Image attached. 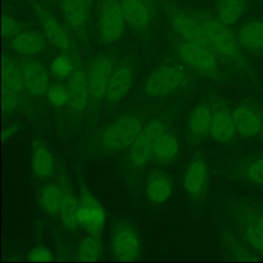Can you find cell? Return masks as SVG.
<instances>
[{"instance_id": "8fae6325", "label": "cell", "mask_w": 263, "mask_h": 263, "mask_svg": "<svg viewBox=\"0 0 263 263\" xmlns=\"http://www.w3.org/2000/svg\"><path fill=\"white\" fill-rule=\"evenodd\" d=\"M209 182V168L204 160L197 158L188 163L183 178L186 193L192 198L201 197Z\"/></svg>"}, {"instance_id": "7402d4cb", "label": "cell", "mask_w": 263, "mask_h": 263, "mask_svg": "<svg viewBox=\"0 0 263 263\" xmlns=\"http://www.w3.org/2000/svg\"><path fill=\"white\" fill-rule=\"evenodd\" d=\"M132 71L127 67H120L113 71L110 77L106 97L112 102H117L127 93V91L132 87Z\"/></svg>"}, {"instance_id": "7a4b0ae2", "label": "cell", "mask_w": 263, "mask_h": 263, "mask_svg": "<svg viewBox=\"0 0 263 263\" xmlns=\"http://www.w3.org/2000/svg\"><path fill=\"white\" fill-rule=\"evenodd\" d=\"M143 127V120L136 115L121 117L103 132L102 145L108 151L125 149L132 145Z\"/></svg>"}, {"instance_id": "ba28073f", "label": "cell", "mask_w": 263, "mask_h": 263, "mask_svg": "<svg viewBox=\"0 0 263 263\" xmlns=\"http://www.w3.org/2000/svg\"><path fill=\"white\" fill-rule=\"evenodd\" d=\"M214 50L204 44L184 41L179 46L182 61L191 69L200 73H213L217 68Z\"/></svg>"}, {"instance_id": "4dcf8cb0", "label": "cell", "mask_w": 263, "mask_h": 263, "mask_svg": "<svg viewBox=\"0 0 263 263\" xmlns=\"http://www.w3.org/2000/svg\"><path fill=\"white\" fill-rule=\"evenodd\" d=\"M245 234L249 243L257 251L263 253V215L255 218L248 224Z\"/></svg>"}, {"instance_id": "d6a6232c", "label": "cell", "mask_w": 263, "mask_h": 263, "mask_svg": "<svg viewBox=\"0 0 263 263\" xmlns=\"http://www.w3.org/2000/svg\"><path fill=\"white\" fill-rule=\"evenodd\" d=\"M51 71L59 78L71 76L74 72L72 61L67 55H58L51 63Z\"/></svg>"}, {"instance_id": "5b68a950", "label": "cell", "mask_w": 263, "mask_h": 263, "mask_svg": "<svg viewBox=\"0 0 263 263\" xmlns=\"http://www.w3.org/2000/svg\"><path fill=\"white\" fill-rule=\"evenodd\" d=\"M77 220L88 234L101 236L106 222V212L100 201L85 188L80 190L78 197Z\"/></svg>"}, {"instance_id": "83f0119b", "label": "cell", "mask_w": 263, "mask_h": 263, "mask_svg": "<svg viewBox=\"0 0 263 263\" xmlns=\"http://www.w3.org/2000/svg\"><path fill=\"white\" fill-rule=\"evenodd\" d=\"M213 111L205 105H199L193 109L188 119V126L190 133L196 137L200 138L210 133L211 122H212Z\"/></svg>"}, {"instance_id": "484cf974", "label": "cell", "mask_w": 263, "mask_h": 263, "mask_svg": "<svg viewBox=\"0 0 263 263\" xmlns=\"http://www.w3.org/2000/svg\"><path fill=\"white\" fill-rule=\"evenodd\" d=\"M1 73L2 89H7L20 93L23 92L25 86L21 66H18L13 60L4 58L2 60Z\"/></svg>"}, {"instance_id": "f1b7e54d", "label": "cell", "mask_w": 263, "mask_h": 263, "mask_svg": "<svg viewBox=\"0 0 263 263\" xmlns=\"http://www.w3.org/2000/svg\"><path fill=\"white\" fill-rule=\"evenodd\" d=\"M179 153V143L177 138L167 132H163L157 139L153 155L160 162H170Z\"/></svg>"}, {"instance_id": "8992f818", "label": "cell", "mask_w": 263, "mask_h": 263, "mask_svg": "<svg viewBox=\"0 0 263 263\" xmlns=\"http://www.w3.org/2000/svg\"><path fill=\"white\" fill-rule=\"evenodd\" d=\"M183 70L175 66H163L155 70L145 82V92L152 97H159L175 91L185 82Z\"/></svg>"}, {"instance_id": "30bf717a", "label": "cell", "mask_w": 263, "mask_h": 263, "mask_svg": "<svg viewBox=\"0 0 263 263\" xmlns=\"http://www.w3.org/2000/svg\"><path fill=\"white\" fill-rule=\"evenodd\" d=\"M25 89L33 97H42L49 88L48 74L44 66L36 60H26L21 65Z\"/></svg>"}, {"instance_id": "603a6c76", "label": "cell", "mask_w": 263, "mask_h": 263, "mask_svg": "<svg viewBox=\"0 0 263 263\" xmlns=\"http://www.w3.org/2000/svg\"><path fill=\"white\" fill-rule=\"evenodd\" d=\"M31 166L34 175L40 179L49 177L54 170V159L50 150L42 143H36L31 154Z\"/></svg>"}, {"instance_id": "d4e9b609", "label": "cell", "mask_w": 263, "mask_h": 263, "mask_svg": "<svg viewBox=\"0 0 263 263\" xmlns=\"http://www.w3.org/2000/svg\"><path fill=\"white\" fill-rule=\"evenodd\" d=\"M248 0H219L216 8V16L226 26L236 24L245 14Z\"/></svg>"}, {"instance_id": "3957f363", "label": "cell", "mask_w": 263, "mask_h": 263, "mask_svg": "<svg viewBox=\"0 0 263 263\" xmlns=\"http://www.w3.org/2000/svg\"><path fill=\"white\" fill-rule=\"evenodd\" d=\"M111 251L118 261H133L140 256L141 239L136 228L127 222L117 223L110 237Z\"/></svg>"}, {"instance_id": "cb8c5ba5", "label": "cell", "mask_w": 263, "mask_h": 263, "mask_svg": "<svg viewBox=\"0 0 263 263\" xmlns=\"http://www.w3.org/2000/svg\"><path fill=\"white\" fill-rule=\"evenodd\" d=\"M173 192L172 179L164 174H156L150 177L146 185V196L155 204L166 201Z\"/></svg>"}, {"instance_id": "277c9868", "label": "cell", "mask_w": 263, "mask_h": 263, "mask_svg": "<svg viewBox=\"0 0 263 263\" xmlns=\"http://www.w3.org/2000/svg\"><path fill=\"white\" fill-rule=\"evenodd\" d=\"M121 0H102L98 10L99 31L106 42H114L120 38L125 27Z\"/></svg>"}, {"instance_id": "9a60e30c", "label": "cell", "mask_w": 263, "mask_h": 263, "mask_svg": "<svg viewBox=\"0 0 263 263\" xmlns=\"http://www.w3.org/2000/svg\"><path fill=\"white\" fill-rule=\"evenodd\" d=\"M233 122L238 133L243 138L256 137L262 127V120L259 114L249 106H237L232 112Z\"/></svg>"}, {"instance_id": "ac0fdd59", "label": "cell", "mask_w": 263, "mask_h": 263, "mask_svg": "<svg viewBox=\"0 0 263 263\" xmlns=\"http://www.w3.org/2000/svg\"><path fill=\"white\" fill-rule=\"evenodd\" d=\"M149 5L146 0H121L126 24L138 30L146 28L151 17Z\"/></svg>"}, {"instance_id": "ffe728a7", "label": "cell", "mask_w": 263, "mask_h": 263, "mask_svg": "<svg viewBox=\"0 0 263 263\" xmlns=\"http://www.w3.org/2000/svg\"><path fill=\"white\" fill-rule=\"evenodd\" d=\"M61 186L64 190V198L60 211V217L67 229L75 230L79 225L77 220L78 197H76L71 185L66 180H61Z\"/></svg>"}, {"instance_id": "e575fe53", "label": "cell", "mask_w": 263, "mask_h": 263, "mask_svg": "<svg viewBox=\"0 0 263 263\" xmlns=\"http://www.w3.org/2000/svg\"><path fill=\"white\" fill-rule=\"evenodd\" d=\"M248 179L254 184L263 186V157L252 161L246 171Z\"/></svg>"}, {"instance_id": "74e56055", "label": "cell", "mask_w": 263, "mask_h": 263, "mask_svg": "<svg viewBox=\"0 0 263 263\" xmlns=\"http://www.w3.org/2000/svg\"><path fill=\"white\" fill-rule=\"evenodd\" d=\"M17 129H18V126L16 124H10V125H7L6 127H4L2 130L3 141H6V140L12 138L17 133Z\"/></svg>"}, {"instance_id": "836d02e7", "label": "cell", "mask_w": 263, "mask_h": 263, "mask_svg": "<svg viewBox=\"0 0 263 263\" xmlns=\"http://www.w3.org/2000/svg\"><path fill=\"white\" fill-rule=\"evenodd\" d=\"M22 100V93L2 89L1 109L4 114H9L18 108Z\"/></svg>"}, {"instance_id": "f546056e", "label": "cell", "mask_w": 263, "mask_h": 263, "mask_svg": "<svg viewBox=\"0 0 263 263\" xmlns=\"http://www.w3.org/2000/svg\"><path fill=\"white\" fill-rule=\"evenodd\" d=\"M102 252V246L100 236L88 234L83 240L80 242L77 257L79 261L84 262H95L98 261L101 257Z\"/></svg>"}, {"instance_id": "ab89813d", "label": "cell", "mask_w": 263, "mask_h": 263, "mask_svg": "<svg viewBox=\"0 0 263 263\" xmlns=\"http://www.w3.org/2000/svg\"><path fill=\"white\" fill-rule=\"evenodd\" d=\"M85 1H87L88 3H90V1H91V0H85Z\"/></svg>"}, {"instance_id": "9c48e42d", "label": "cell", "mask_w": 263, "mask_h": 263, "mask_svg": "<svg viewBox=\"0 0 263 263\" xmlns=\"http://www.w3.org/2000/svg\"><path fill=\"white\" fill-rule=\"evenodd\" d=\"M168 17L173 29L184 41L210 46L205 32L194 14H189L178 8H171Z\"/></svg>"}, {"instance_id": "d590c367", "label": "cell", "mask_w": 263, "mask_h": 263, "mask_svg": "<svg viewBox=\"0 0 263 263\" xmlns=\"http://www.w3.org/2000/svg\"><path fill=\"white\" fill-rule=\"evenodd\" d=\"M1 31L2 36L4 38L13 37L16 33H18V23L17 21L9 14H3L2 23H1Z\"/></svg>"}, {"instance_id": "d6986e66", "label": "cell", "mask_w": 263, "mask_h": 263, "mask_svg": "<svg viewBox=\"0 0 263 263\" xmlns=\"http://www.w3.org/2000/svg\"><path fill=\"white\" fill-rule=\"evenodd\" d=\"M11 47L21 54L34 55L43 51L45 48V41L39 33L26 30L16 33L12 37Z\"/></svg>"}, {"instance_id": "e0dca14e", "label": "cell", "mask_w": 263, "mask_h": 263, "mask_svg": "<svg viewBox=\"0 0 263 263\" xmlns=\"http://www.w3.org/2000/svg\"><path fill=\"white\" fill-rule=\"evenodd\" d=\"M236 133L232 114L225 108H217L213 111L210 134L212 138L220 143L230 141Z\"/></svg>"}, {"instance_id": "f35d334b", "label": "cell", "mask_w": 263, "mask_h": 263, "mask_svg": "<svg viewBox=\"0 0 263 263\" xmlns=\"http://www.w3.org/2000/svg\"><path fill=\"white\" fill-rule=\"evenodd\" d=\"M146 1H147L149 4H152V3L154 2V0H146Z\"/></svg>"}, {"instance_id": "52a82bcc", "label": "cell", "mask_w": 263, "mask_h": 263, "mask_svg": "<svg viewBox=\"0 0 263 263\" xmlns=\"http://www.w3.org/2000/svg\"><path fill=\"white\" fill-rule=\"evenodd\" d=\"M164 132L159 121H152L142 128L128 149V158L137 166L144 165L153 154L158 137Z\"/></svg>"}, {"instance_id": "8d00e7d4", "label": "cell", "mask_w": 263, "mask_h": 263, "mask_svg": "<svg viewBox=\"0 0 263 263\" xmlns=\"http://www.w3.org/2000/svg\"><path fill=\"white\" fill-rule=\"evenodd\" d=\"M28 259L32 262H49L52 260V254L47 248L38 246L30 251Z\"/></svg>"}, {"instance_id": "2e32d148", "label": "cell", "mask_w": 263, "mask_h": 263, "mask_svg": "<svg viewBox=\"0 0 263 263\" xmlns=\"http://www.w3.org/2000/svg\"><path fill=\"white\" fill-rule=\"evenodd\" d=\"M69 91V105L76 111H82L88 101L90 93L88 78L81 70H76L72 73L68 85Z\"/></svg>"}, {"instance_id": "5bb4252c", "label": "cell", "mask_w": 263, "mask_h": 263, "mask_svg": "<svg viewBox=\"0 0 263 263\" xmlns=\"http://www.w3.org/2000/svg\"><path fill=\"white\" fill-rule=\"evenodd\" d=\"M61 9L68 26L78 34L86 28L89 3L85 0H61Z\"/></svg>"}, {"instance_id": "4316f807", "label": "cell", "mask_w": 263, "mask_h": 263, "mask_svg": "<svg viewBox=\"0 0 263 263\" xmlns=\"http://www.w3.org/2000/svg\"><path fill=\"white\" fill-rule=\"evenodd\" d=\"M64 198V190L61 185L47 184L39 193V202L43 211L48 215L60 214Z\"/></svg>"}, {"instance_id": "44dd1931", "label": "cell", "mask_w": 263, "mask_h": 263, "mask_svg": "<svg viewBox=\"0 0 263 263\" xmlns=\"http://www.w3.org/2000/svg\"><path fill=\"white\" fill-rule=\"evenodd\" d=\"M237 39L240 46L248 50L263 49V21L254 20L246 23L239 29Z\"/></svg>"}, {"instance_id": "7c38bea8", "label": "cell", "mask_w": 263, "mask_h": 263, "mask_svg": "<svg viewBox=\"0 0 263 263\" xmlns=\"http://www.w3.org/2000/svg\"><path fill=\"white\" fill-rule=\"evenodd\" d=\"M34 10L42 24L44 34L49 42L59 49H69L71 46V41L63 26L41 4H35Z\"/></svg>"}, {"instance_id": "1f68e13d", "label": "cell", "mask_w": 263, "mask_h": 263, "mask_svg": "<svg viewBox=\"0 0 263 263\" xmlns=\"http://www.w3.org/2000/svg\"><path fill=\"white\" fill-rule=\"evenodd\" d=\"M47 100L54 107H63L66 104H69L68 88L60 84L49 86L47 90Z\"/></svg>"}, {"instance_id": "6da1fadb", "label": "cell", "mask_w": 263, "mask_h": 263, "mask_svg": "<svg viewBox=\"0 0 263 263\" xmlns=\"http://www.w3.org/2000/svg\"><path fill=\"white\" fill-rule=\"evenodd\" d=\"M201 24L211 48L224 59L234 60L240 55V44L229 27L217 16L205 12L193 13Z\"/></svg>"}, {"instance_id": "4fadbf2b", "label": "cell", "mask_w": 263, "mask_h": 263, "mask_svg": "<svg viewBox=\"0 0 263 263\" xmlns=\"http://www.w3.org/2000/svg\"><path fill=\"white\" fill-rule=\"evenodd\" d=\"M112 73L113 63L110 58L102 57L93 62L87 77L90 95L93 98L103 99L106 96L108 83Z\"/></svg>"}]
</instances>
